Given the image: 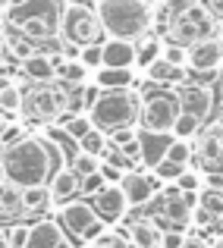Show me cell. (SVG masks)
<instances>
[{"instance_id":"obj_50","label":"cell","mask_w":223,"mask_h":248,"mask_svg":"<svg viewBox=\"0 0 223 248\" xmlns=\"http://www.w3.org/2000/svg\"><path fill=\"white\" fill-rule=\"evenodd\" d=\"M6 123H10V120H6V116L0 113V132H3V126H6Z\"/></svg>"},{"instance_id":"obj_48","label":"cell","mask_w":223,"mask_h":248,"mask_svg":"<svg viewBox=\"0 0 223 248\" xmlns=\"http://www.w3.org/2000/svg\"><path fill=\"white\" fill-rule=\"evenodd\" d=\"M0 248H10V242H6V232H0Z\"/></svg>"},{"instance_id":"obj_41","label":"cell","mask_w":223,"mask_h":248,"mask_svg":"<svg viewBox=\"0 0 223 248\" xmlns=\"http://www.w3.org/2000/svg\"><path fill=\"white\" fill-rule=\"evenodd\" d=\"M186 230H176V226H173V230H167V232H163V248H182V245H186Z\"/></svg>"},{"instance_id":"obj_46","label":"cell","mask_w":223,"mask_h":248,"mask_svg":"<svg viewBox=\"0 0 223 248\" xmlns=\"http://www.w3.org/2000/svg\"><path fill=\"white\" fill-rule=\"evenodd\" d=\"M214 126H217V129H220V132H223V107L217 110V120H214Z\"/></svg>"},{"instance_id":"obj_49","label":"cell","mask_w":223,"mask_h":248,"mask_svg":"<svg viewBox=\"0 0 223 248\" xmlns=\"http://www.w3.org/2000/svg\"><path fill=\"white\" fill-rule=\"evenodd\" d=\"M6 179V170H3V160H0V182Z\"/></svg>"},{"instance_id":"obj_27","label":"cell","mask_w":223,"mask_h":248,"mask_svg":"<svg viewBox=\"0 0 223 248\" xmlns=\"http://www.w3.org/2000/svg\"><path fill=\"white\" fill-rule=\"evenodd\" d=\"M44 204H50L48 186H32V188H22V214H35V211H41Z\"/></svg>"},{"instance_id":"obj_32","label":"cell","mask_w":223,"mask_h":248,"mask_svg":"<svg viewBox=\"0 0 223 248\" xmlns=\"http://www.w3.org/2000/svg\"><path fill=\"white\" fill-rule=\"evenodd\" d=\"M176 186L182 188V192H201L205 188V173H198V170H192V164H189L186 170L179 173V179H176Z\"/></svg>"},{"instance_id":"obj_1","label":"cell","mask_w":223,"mask_h":248,"mask_svg":"<svg viewBox=\"0 0 223 248\" xmlns=\"http://www.w3.org/2000/svg\"><path fill=\"white\" fill-rule=\"evenodd\" d=\"M0 160H3L6 179L19 188L48 186L54 173L63 167L60 148L48 135H22L19 141L0 148Z\"/></svg>"},{"instance_id":"obj_40","label":"cell","mask_w":223,"mask_h":248,"mask_svg":"<svg viewBox=\"0 0 223 248\" xmlns=\"http://www.w3.org/2000/svg\"><path fill=\"white\" fill-rule=\"evenodd\" d=\"M104 186H107V182H104V176H101V173H88V176H82V195H88V198H91V195H97Z\"/></svg>"},{"instance_id":"obj_24","label":"cell","mask_w":223,"mask_h":248,"mask_svg":"<svg viewBox=\"0 0 223 248\" xmlns=\"http://www.w3.org/2000/svg\"><path fill=\"white\" fill-rule=\"evenodd\" d=\"M0 214H3V217H16V214H22V188L13 186L10 179L0 182Z\"/></svg>"},{"instance_id":"obj_44","label":"cell","mask_w":223,"mask_h":248,"mask_svg":"<svg viewBox=\"0 0 223 248\" xmlns=\"http://www.w3.org/2000/svg\"><path fill=\"white\" fill-rule=\"evenodd\" d=\"M201 3H205L207 10H211V16L217 19V22L223 19V0H201Z\"/></svg>"},{"instance_id":"obj_33","label":"cell","mask_w":223,"mask_h":248,"mask_svg":"<svg viewBox=\"0 0 223 248\" xmlns=\"http://www.w3.org/2000/svg\"><path fill=\"white\" fill-rule=\"evenodd\" d=\"M160 57L167 63H173V66H186V63H189V47H186V44H176V41H163Z\"/></svg>"},{"instance_id":"obj_31","label":"cell","mask_w":223,"mask_h":248,"mask_svg":"<svg viewBox=\"0 0 223 248\" xmlns=\"http://www.w3.org/2000/svg\"><path fill=\"white\" fill-rule=\"evenodd\" d=\"M167 160L189 167V164L195 160V145H192V141H186V139H176V135H173V145H170V151H167Z\"/></svg>"},{"instance_id":"obj_38","label":"cell","mask_w":223,"mask_h":248,"mask_svg":"<svg viewBox=\"0 0 223 248\" xmlns=\"http://www.w3.org/2000/svg\"><path fill=\"white\" fill-rule=\"evenodd\" d=\"M97 173L104 176V182H107V186H120V182H123V176H126V170L101 157V167H97Z\"/></svg>"},{"instance_id":"obj_18","label":"cell","mask_w":223,"mask_h":248,"mask_svg":"<svg viewBox=\"0 0 223 248\" xmlns=\"http://www.w3.org/2000/svg\"><path fill=\"white\" fill-rule=\"evenodd\" d=\"M104 66L116 69H135V41H123V38H104Z\"/></svg>"},{"instance_id":"obj_16","label":"cell","mask_w":223,"mask_h":248,"mask_svg":"<svg viewBox=\"0 0 223 248\" xmlns=\"http://www.w3.org/2000/svg\"><path fill=\"white\" fill-rule=\"evenodd\" d=\"M48 195H50L54 204H66V201H73L76 195H82V176H79L69 164H63L54 173V179L48 182Z\"/></svg>"},{"instance_id":"obj_14","label":"cell","mask_w":223,"mask_h":248,"mask_svg":"<svg viewBox=\"0 0 223 248\" xmlns=\"http://www.w3.org/2000/svg\"><path fill=\"white\" fill-rule=\"evenodd\" d=\"M139 164L145 170H154L160 160H167V151L173 145V132H151V129H139Z\"/></svg>"},{"instance_id":"obj_12","label":"cell","mask_w":223,"mask_h":248,"mask_svg":"<svg viewBox=\"0 0 223 248\" xmlns=\"http://www.w3.org/2000/svg\"><path fill=\"white\" fill-rule=\"evenodd\" d=\"M176 94H179L182 113L198 116L201 123L214 113V88H211V85H189L186 82V85H179V88H176Z\"/></svg>"},{"instance_id":"obj_29","label":"cell","mask_w":223,"mask_h":248,"mask_svg":"<svg viewBox=\"0 0 223 248\" xmlns=\"http://www.w3.org/2000/svg\"><path fill=\"white\" fill-rule=\"evenodd\" d=\"M198 207H205L207 214H214V220H223V192L205 186L198 192Z\"/></svg>"},{"instance_id":"obj_22","label":"cell","mask_w":223,"mask_h":248,"mask_svg":"<svg viewBox=\"0 0 223 248\" xmlns=\"http://www.w3.org/2000/svg\"><path fill=\"white\" fill-rule=\"evenodd\" d=\"M91 82H95L101 91H107V88H132V82H135V69L101 66V69H95V79H91Z\"/></svg>"},{"instance_id":"obj_42","label":"cell","mask_w":223,"mask_h":248,"mask_svg":"<svg viewBox=\"0 0 223 248\" xmlns=\"http://www.w3.org/2000/svg\"><path fill=\"white\" fill-rule=\"evenodd\" d=\"M192 223L205 230V226H214V223H217V220H214V214H207L205 207H195V211H192Z\"/></svg>"},{"instance_id":"obj_25","label":"cell","mask_w":223,"mask_h":248,"mask_svg":"<svg viewBox=\"0 0 223 248\" xmlns=\"http://www.w3.org/2000/svg\"><path fill=\"white\" fill-rule=\"evenodd\" d=\"M6 54L13 57V60H25V57H32V54H38V44L32 41V38H25V35H19V31H6Z\"/></svg>"},{"instance_id":"obj_35","label":"cell","mask_w":223,"mask_h":248,"mask_svg":"<svg viewBox=\"0 0 223 248\" xmlns=\"http://www.w3.org/2000/svg\"><path fill=\"white\" fill-rule=\"evenodd\" d=\"M79 60H82L91 73H95V69H101L104 66V50H101V44H85V47L79 50Z\"/></svg>"},{"instance_id":"obj_21","label":"cell","mask_w":223,"mask_h":248,"mask_svg":"<svg viewBox=\"0 0 223 248\" xmlns=\"http://www.w3.org/2000/svg\"><path fill=\"white\" fill-rule=\"evenodd\" d=\"M126 239L132 248H163V230L154 220H135L126 230Z\"/></svg>"},{"instance_id":"obj_51","label":"cell","mask_w":223,"mask_h":248,"mask_svg":"<svg viewBox=\"0 0 223 248\" xmlns=\"http://www.w3.org/2000/svg\"><path fill=\"white\" fill-rule=\"evenodd\" d=\"M0 3H3V6H13V3H19V0H0Z\"/></svg>"},{"instance_id":"obj_20","label":"cell","mask_w":223,"mask_h":248,"mask_svg":"<svg viewBox=\"0 0 223 248\" xmlns=\"http://www.w3.org/2000/svg\"><path fill=\"white\" fill-rule=\"evenodd\" d=\"M19 69L32 85H41V82H54L57 79V63L50 54H32L25 60H19Z\"/></svg>"},{"instance_id":"obj_17","label":"cell","mask_w":223,"mask_h":248,"mask_svg":"<svg viewBox=\"0 0 223 248\" xmlns=\"http://www.w3.org/2000/svg\"><path fill=\"white\" fill-rule=\"evenodd\" d=\"M195 160H198L205 170H217L223 167V132L217 126L205 129L198 139V145H195Z\"/></svg>"},{"instance_id":"obj_30","label":"cell","mask_w":223,"mask_h":248,"mask_svg":"<svg viewBox=\"0 0 223 248\" xmlns=\"http://www.w3.org/2000/svg\"><path fill=\"white\" fill-rule=\"evenodd\" d=\"M198 132H201V120L192 116V113H179V120L173 123V135L176 139L192 141V139H198Z\"/></svg>"},{"instance_id":"obj_13","label":"cell","mask_w":223,"mask_h":248,"mask_svg":"<svg viewBox=\"0 0 223 248\" xmlns=\"http://www.w3.org/2000/svg\"><path fill=\"white\" fill-rule=\"evenodd\" d=\"M91 207L97 211V217L104 220V223H116V220H123L126 217V211H129V201H126V195H123V188L120 186H104L97 195H91Z\"/></svg>"},{"instance_id":"obj_11","label":"cell","mask_w":223,"mask_h":248,"mask_svg":"<svg viewBox=\"0 0 223 248\" xmlns=\"http://www.w3.org/2000/svg\"><path fill=\"white\" fill-rule=\"evenodd\" d=\"M57 220H60L63 232H69L73 239H82L85 232H88L91 223H97V211L91 207V201H82V198H73L66 201V204H60V214H57Z\"/></svg>"},{"instance_id":"obj_28","label":"cell","mask_w":223,"mask_h":248,"mask_svg":"<svg viewBox=\"0 0 223 248\" xmlns=\"http://www.w3.org/2000/svg\"><path fill=\"white\" fill-rule=\"evenodd\" d=\"M107 148H110V135L101 132V129H91V132L79 141V151H88V154H95V157H104Z\"/></svg>"},{"instance_id":"obj_39","label":"cell","mask_w":223,"mask_h":248,"mask_svg":"<svg viewBox=\"0 0 223 248\" xmlns=\"http://www.w3.org/2000/svg\"><path fill=\"white\" fill-rule=\"evenodd\" d=\"M22 123H6V126H3V132H0V148H6V145H13V141H19V139H22Z\"/></svg>"},{"instance_id":"obj_36","label":"cell","mask_w":223,"mask_h":248,"mask_svg":"<svg viewBox=\"0 0 223 248\" xmlns=\"http://www.w3.org/2000/svg\"><path fill=\"white\" fill-rule=\"evenodd\" d=\"M29 232H32V223H13L10 230H6V242H10V248H25Z\"/></svg>"},{"instance_id":"obj_34","label":"cell","mask_w":223,"mask_h":248,"mask_svg":"<svg viewBox=\"0 0 223 248\" xmlns=\"http://www.w3.org/2000/svg\"><path fill=\"white\" fill-rule=\"evenodd\" d=\"M69 167H73L79 176H88V173H97V167H101V157H95V154H88V151H79L76 157L69 160Z\"/></svg>"},{"instance_id":"obj_43","label":"cell","mask_w":223,"mask_h":248,"mask_svg":"<svg viewBox=\"0 0 223 248\" xmlns=\"http://www.w3.org/2000/svg\"><path fill=\"white\" fill-rule=\"evenodd\" d=\"M85 248H126V245L113 236H101V239H95V242H85Z\"/></svg>"},{"instance_id":"obj_10","label":"cell","mask_w":223,"mask_h":248,"mask_svg":"<svg viewBox=\"0 0 223 248\" xmlns=\"http://www.w3.org/2000/svg\"><path fill=\"white\" fill-rule=\"evenodd\" d=\"M189 73H201V76H211L223 66V38H205V41H195L189 44Z\"/></svg>"},{"instance_id":"obj_37","label":"cell","mask_w":223,"mask_h":248,"mask_svg":"<svg viewBox=\"0 0 223 248\" xmlns=\"http://www.w3.org/2000/svg\"><path fill=\"white\" fill-rule=\"evenodd\" d=\"M182 170H186L182 164H173V160H160V164L154 167V176H157L160 182H176Z\"/></svg>"},{"instance_id":"obj_23","label":"cell","mask_w":223,"mask_h":248,"mask_svg":"<svg viewBox=\"0 0 223 248\" xmlns=\"http://www.w3.org/2000/svg\"><path fill=\"white\" fill-rule=\"evenodd\" d=\"M160 50H163V41H160V38H154V35L139 38V41H135V69H142V73H145L151 63L160 57Z\"/></svg>"},{"instance_id":"obj_3","label":"cell","mask_w":223,"mask_h":248,"mask_svg":"<svg viewBox=\"0 0 223 248\" xmlns=\"http://www.w3.org/2000/svg\"><path fill=\"white\" fill-rule=\"evenodd\" d=\"M60 13L63 0H19L6 6V25L35 44L60 38Z\"/></svg>"},{"instance_id":"obj_7","label":"cell","mask_w":223,"mask_h":248,"mask_svg":"<svg viewBox=\"0 0 223 248\" xmlns=\"http://www.w3.org/2000/svg\"><path fill=\"white\" fill-rule=\"evenodd\" d=\"M217 35V19L211 16L205 3L192 0V3L179 6L173 13L167 25V41H176V44H195V41H205V38H214Z\"/></svg>"},{"instance_id":"obj_6","label":"cell","mask_w":223,"mask_h":248,"mask_svg":"<svg viewBox=\"0 0 223 248\" xmlns=\"http://www.w3.org/2000/svg\"><path fill=\"white\" fill-rule=\"evenodd\" d=\"M104 25L95 13V3H82V0H66L60 13V41L63 44H101L104 41Z\"/></svg>"},{"instance_id":"obj_4","label":"cell","mask_w":223,"mask_h":248,"mask_svg":"<svg viewBox=\"0 0 223 248\" xmlns=\"http://www.w3.org/2000/svg\"><path fill=\"white\" fill-rule=\"evenodd\" d=\"M88 120L101 132H116L123 126H139V91L135 88H107L91 104Z\"/></svg>"},{"instance_id":"obj_9","label":"cell","mask_w":223,"mask_h":248,"mask_svg":"<svg viewBox=\"0 0 223 248\" xmlns=\"http://www.w3.org/2000/svg\"><path fill=\"white\" fill-rule=\"evenodd\" d=\"M120 188H123V195H126L129 207H142V204H148V201H154L157 195H160L163 182L154 176V170H148V173H139V170H129V173L123 176Z\"/></svg>"},{"instance_id":"obj_19","label":"cell","mask_w":223,"mask_h":248,"mask_svg":"<svg viewBox=\"0 0 223 248\" xmlns=\"http://www.w3.org/2000/svg\"><path fill=\"white\" fill-rule=\"evenodd\" d=\"M189 66H173V63H167L163 57H157L154 63L145 69V79L154 82V85H170V88H179V85L189 82Z\"/></svg>"},{"instance_id":"obj_45","label":"cell","mask_w":223,"mask_h":248,"mask_svg":"<svg viewBox=\"0 0 223 248\" xmlns=\"http://www.w3.org/2000/svg\"><path fill=\"white\" fill-rule=\"evenodd\" d=\"M182 248H211V242H207L205 236H189V239H186V245H182Z\"/></svg>"},{"instance_id":"obj_8","label":"cell","mask_w":223,"mask_h":248,"mask_svg":"<svg viewBox=\"0 0 223 248\" xmlns=\"http://www.w3.org/2000/svg\"><path fill=\"white\" fill-rule=\"evenodd\" d=\"M69 110V88L63 82H41L32 85L29 91H22V113L32 123H44V120H57Z\"/></svg>"},{"instance_id":"obj_15","label":"cell","mask_w":223,"mask_h":248,"mask_svg":"<svg viewBox=\"0 0 223 248\" xmlns=\"http://www.w3.org/2000/svg\"><path fill=\"white\" fill-rule=\"evenodd\" d=\"M25 248H73L63 236V226L57 217H41L38 223H32V232H29V242Z\"/></svg>"},{"instance_id":"obj_26","label":"cell","mask_w":223,"mask_h":248,"mask_svg":"<svg viewBox=\"0 0 223 248\" xmlns=\"http://www.w3.org/2000/svg\"><path fill=\"white\" fill-rule=\"evenodd\" d=\"M0 113L3 116H19L22 113V88L13 82H6L0 88Z\"/></svg>"},{"instance_id":"obj_47","label":"cell","mask_w":223,"mask_h":248,"mask_svg":"<svg viewBox=\"0 0 223 248\" xmlns=\"http://www.w3.org/2000/svg\"><path fill=\"white\" fill-rule=\"evenodd\" d=\"M3 22H6V6L0 3V25H3Z\"/></svg>"},{"instance_id":"obj_5","label":"cell","mask_w":223,"mask_h":248,"mask_svg":"<svg viewBox=\"0 0 223 248\" xmlns=\"http://www.w3.org/2000/svg\"><path fill=\"white\" fill-rule=\"evenodd\" d=\"M179 94L170 85H154L148 82L139 91V129L151 132H173V123L179 120Z\"/></svg>"},{"instance_id":"obj_52","label":"cell","mask_w":223,"mask_h":248,"mask_svg":"<svg viewBox=\"0 0 223 248\" xmlns=\"http://www.w3.org/2000/svg\"><path fill=\"white\" fill-rule=\"evenodd\" d=\"M211 248H223V239H217V242H214V245H211Z\"/></svg>"},{"instance_id":"obj_2","label":"cell","mask_w":223,"mask_h":248,"mask_svg":"<svg viewBox=\"0 0 223 248\" xmlns=\"http://www.w3.org/2000/svg\"><path fill=\"white\" fill-rule=\"evenodd\" d=\"M95 13L107 38L139 41L154 29V6L151 0H95Z\"/></svg>"}]
</instances>
